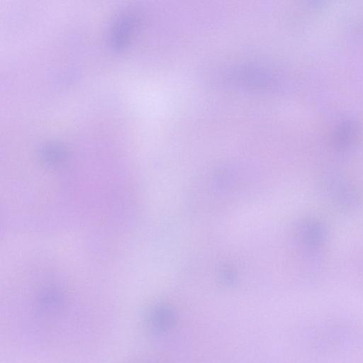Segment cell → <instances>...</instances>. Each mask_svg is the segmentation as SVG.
I'll use <instances>...</instances> for the list:
<instances>
[{
  "instance_id": "obj_1",
  "label": "cell",
  "mask_w": 363,
  "mask_h": 363,
  "mask_svg": "<svg viewBox=\"0 0 363 363\" xmlns=\"http://www.w3.org/2000/svg\"><path fill=\"white\" fill-rule=\"evenodd\" d=\"M175 322V313L172 308L165 305L156 306L150 313L149 323L157 333H164L170 329Z\"/></svg>"
}]
</instances>
